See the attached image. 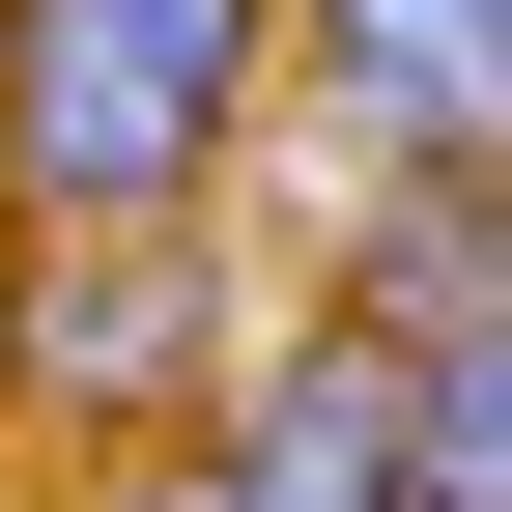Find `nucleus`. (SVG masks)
Masks as SVG:
<instances>
[{
	"instance_id": "5",
	"label": "nucleus",
	"mask_w": 512,
	"mask_h": 512,
	"mask_svg": "<svg viewBox=\"0 0 512 512\" xmlns=\"http://www.w3.org/2000/svg\"><path fill=\"white\" fill-rule=\"evenodd\" d=\"M342 313H370V342H512L484 171H342Z\"/></svg>"
},
{
	"instance_id": "3",
	"label": "nucleus",
	"mask_w": 512,
	"mask_h": 512,
	"mask_svg": "<svg viewBox=\"0 0 512 512\" xmlns=\"http://www.w3.org/2000/svg\"><path fill=\"white\" fill-rule=\"evenodd\" d=\"M171 456H200V512H427V456H399V342H370L342 285L256 313V342L200 370V427H171Z\"/></svg>"
},
{
	"instance_id": "2",
	"label": "nucleus",
	"mask_w": 512,
	"mask_h": 512,
	"mask_svg": "<svg viewBox=\"0 0 512 512\" xmlns=\"http://www.w3.org/2000/svg\"><path fill=\"white\" fill-rule=\"evenodd\" d=\"M228 342H256V313H228L200 228H29V285H0V399H29L57 456H171Z\"/></svg>"
},
{
	"instance_id": "4",
	"label": "nucleus",
	"mask_w": 512,
	"mask_h": 512,
	"mask_svg": "<svg viewBox=\"0 0 512 512\" xmlns=\"http://www.w3.org/2000/svg\"><path fill=\"white\" fill-rule=\"evenodd\" d=\"M313 171H512V0H285Z\"/></svg>"
},
{
	"instance_id": "6",
	"label": "nucleus",
	"mask_w": 512,
	"mask_h": 512,
	"mask_svg": "<svg viewBox=\"0 0 512 512\" xmlns=\"http://www.w3.org/2000/svg\"><path fill=\"white\" fill-rule=\"evenodd\" d=\"M86 512H200V456H86Z\"/></svg>"
},
{
	"instance_id": "7",
	"label": "nucleus",
	"mask_w": 512,
	"mask_h": 512,
	"mask_svg": "<svg viewBox=\"0 0 512 512\" xmlns=\"http://www.w3.org/2000/svg\"><path fill=\"white\" fill-rule=\"evenodd\" d=\"M0 285H29V200H0Z\"/></svg>"
},
{
	"instance_id": "1",
	"label": "nucleus",
	"mask_w": 512,
	"mask_h": 512,
	"mask_svg": "<svg viewBox=\"0 0 512 512\" xmlns=\"http://www.w3.org/2000/svg\"><path fill=\"white\" fill-rule=\"evenodd\" d=\"M285 114V0H0V200L29 228H200Z\"/></svg>"
}]
</instances>
